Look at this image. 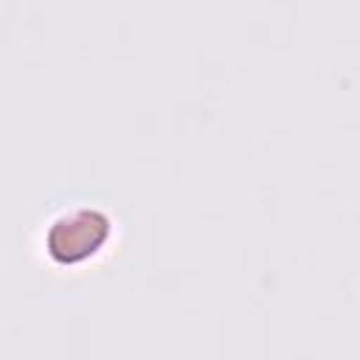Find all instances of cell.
<instances>
[{
    "label": "cell",
    "instance_id": "1",
    "mask_svg": "<svg viewBox=\"0 0 360 360\" xmlns=\"http://www.w3.org/2000/svg\"><path fill=\"white\" fill-rule=\"evenodd\" d=\"M110 239V217L98 208H73L59 214L45 231V250L59 264L90 259Z\"/></svg>",
    "mask_w": 360,
    "mask_h": 360
}]
</instances>
